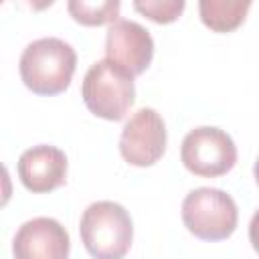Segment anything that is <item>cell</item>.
Instances as JSON below:
<instances>
[{
	"instance_id": "cell-1",
	"label": "cell",
	"mask_w": 259,
	"mask_h": 259,
	"mask_svg": "<svg viewBox=\"0 0 259 259\" xmlns=\"http://www.w3.org/2000/svg\"><path fill=\"white\" fill-rule=\"evenodd\" d=\"M75 67V49L57 36L36 38L26 45L18 63L22 83L36 95L63 93L71 85Z\"/></svg>"
},
{
	"instance_id": "cell-2",
	"label": "cell",
	"mask_w": 259,
	"mask_h": 259,
	"mask_svg": "<svg viewBox=\"0 0 259 259\" xmlns=\"http://www.w3.org/2000/svg\"><path fill=\"white\" fill-rule=\"evenodd\" d=\"M79 235L91 257L119 259L132 247L134 223L121 204L113 200H97L83 210Z\"/></svg>"
},
{
	"instance_id": "cell-3",
	"label": "cell",
	"mask_w": 259,
	"mask_h": 259,
	"mask_svg": "<svg viewBox=\"0 0 259 259\" xmlns=\"http://www.w3.org/2000/svg\"><path fill=\"white\" fill-rule=\"evenodd\" d=\"M81 97L93 115L119 121L136 101L134 75L105 57L93 63L85 73Z\"/></svg>"
},
{
	"instance_id": "cell-4",
	"label": "cell",
	"mask_w": 259,
	"mask_h": 259,
	"mask_svg": "<svg viewBox=\"0 0 259 259\" xmlns=\"http://www.w3.org/2000/svg\"><path fill=\"white\" fill-rule=\"evenodd\" d=\"M182 223L202 241H223L235 233L239 210L233 196L225 190L200 186L184 196Z\"/></svg>"
},
{
	"instance_id": "cell-5",
	"label": "cell",
	"mask_w": 259,
	"mask_h": 259,
	"mask_svg": "<svg viewBox=\"0 0 259 259\" xmlns=\"http://www.w3.org/2000/svg\"><path fill=\"white\" fill-rule=\"evenodd\" d=\"M180 160L188 172L202 178H217L235 166L237 146L233 138L221 127L200 125L184 136Z\"/></svg>"
},
{
	"instance_id": "cell-6",
	"label": "cell",
	"mask_w": 259,
	"mask_h": 259,
	"mask_svg": "<svg viewBox=\"0 0 259 259\" xmlns=\"http://www.w3.org/2000/svg\"><path fill=\"white\" fill-rule=\"evenodd\" d=\"M166 123L152 107L138 109L123 125L119 136V152L132 166H152L166 150Z\"/></svg>"
},
{
	"instance_id": "cell-7",
	"label": "cell",
	"mask_w": 259,
	"mask_h": 259,
	"mask_svg": "<svg viewBox=\"0 0 259 259\" xmlns=\"http://www.w3.org/2000/svg\"><path fill=\"white\" fill-rule=\"evenodd\" d=\"M105 57L138 77L154 59V38L142 24L117 18L107 28Z\"/></svg>"
},
{
	"instance_id": "cell-8",
	"label": "cell",
	"mask_w": 259,
	"mask_h": 259,
	"mask_svg": "<svg viewBox=\"0 0 259 259\" xmlns=\"http://www.w3.org/2000/svg\"><path fill=\"white\" fill-rule=\"evenodd\" d=\"M71 251L67 229L49 217L26 221L14 235L12 253L18 259H65Z\"/></svg>"
},
{
	"instance_id": "cell-9",
	"label": "cell",
	"mask_w": 259,
	"mask_h": 259,
	"mask_svg": "<svg viewBox=\"0 0 259 259\" xmlns=\"http://www.w3.org/2000/svg\"><path fill=\"white\" fill-rule=\"evenodd\" d=\"M16 170L26 190L34 194H45L65 184L67 156L57 146L38 144L20 154Z\"/></svg>"
},
{
	"instance_id": "cell-10",
	"label": "cell",
	"mask_w": 259,
	"mask_h": 259,
	"mask_svg": "<svg viewBox=\"0 0 259 259\" xmlns=\"http://www.w3.org/2000/svg\"><path fill=\"white\" fill-rule=\"evenodd\" d=\"M253 0H198V14L212 32H231L243 24Z\"/></svg>"
},
{
	"instance_id": "cell-11",
	"label": "cell",
	"mask_w": 259,
	"mask_h": 259,
	"mask_svg": "<svg viewBox=\"0 0 259 259\" xmlns=\"http://www.w3.org/2000/svg\"><path fill=\"white\" fill-rule=\"evenodd\" d=\"M121 0H69V16L83 26H101L117 20Z\"/></svg>"
},
{
	"instance_id": "cell-12",
	"label": "cell",
	"mask_w": 259,
	"mask_h": 259,
	"mask_svg": "<svg viewBox=\"0 0 259 259\" xmlns=\"http://www.w3.org/2000/svg\"><path fill=\"white\" fill-rule=\"evenodd\" d=\"M186 0H134L136 12L156 24L176 22L184 12Z\"/></svg>"
},
{
	"instance_id": "cell-13",
	"label": "cell",
	"mask_w": 259,
	"mask_h": 259,
	"mask_svg": "<svg viewBox=\"0 0 259 259\" xmlns=\"http://www.w3.org/2000/svg\"><path fill=\"white\" fill-rule=\"evenodd\" d=\"M249 241H251L253 249L259 253V210H255V214L251 217V223H249Z\"/></svg>"
},
{
	"instance_id": "cell-14",
	"label": "cell",
	"mask_w": 259,
	"mask_h": 259,
	"mask_svg": "<svg viewBox=\"0 0 259 259\" xmlns=\"http://www.w3.org/2000/svg\"><path fill=\"white\" fill-rule=\"evenodd\" d=\"M28 2V6L32 8V10H45V8H49L55 0H26Z\"/></svg>"
},
{
	"instance_id": "cell-15",
	"label": "cell",
	"mask_w": 259,
	"mask_h": 259,
	"mask_svg": "<svg viewBox=\"0 0 259 259\" xmlns=\"http://www.w3.org/2000/svg\"><path fill=\"white\" fill-rule=\"evenodd\" d=\"M253 176H255V182H257V186H259V158H257V162H255V166H253Z\"/></svg>"
}]
</instances>
